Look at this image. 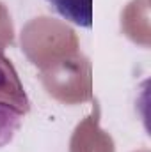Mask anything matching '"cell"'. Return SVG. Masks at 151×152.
<instances>
[{"instance_id":"cell-2","label":"cell","mask_w":151,"mask_h":152,"mask_svg":"<svg viewBox=\"0 0 151 152\" xmlns=\"http://www.w3.org/2000/svg\"><path fill=\"white\" fill-rule=\"evenodd\" d=\"M62 20L82 28L93 25V0H44Z\"/></svg>"},{"instance_id":"cell-1","label":"cell","mask_w":151,"mask_h":152,"mask_svg":"<svg viewBox=\"0 0 151 152\" xmlns=\"http://www.w3.org/2000/svg\"><path fill=\"white\" fill-rule=\"evenodd\" d=\"M30 112V99L16 67L0 46V149L7 147Z\"/></svg>"}]
</instances>
